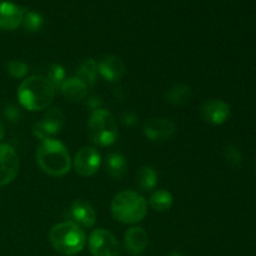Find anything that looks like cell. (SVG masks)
<instances>
[{"label": "cell", "mask_w": 256, "mask_h": 256, "mask_svg": "<svg viewBox=\"0 0 256 256\" xmlns=\"http://www.w3.org/2000/svg\"><path fill=\"white\" fill-rule=\"evenodd\" d=\"M88 246L92 256H120L116 238L105 229H95L88 239Z\"/></svg>", "instance_id": "cell-7"}, {"label": "cell", "mask_w": 256, "mask_h": 256, "mask_svg": "<svg viewBox=\"0 0 256 256\" xmlns=\"http://www.w3.org/2000/svg\"><path fill=\"white\" fill-rule=\"evenodd\" d=\"M4 115L9 122H18V120L20 119V116H22L19 108H16L15 105H8L4 110Z\"/></svg>", "instance_id": "cell-26"}, {"label": "cell", "mask_w": 256, "mask_h": 256, "mask_svg": "<svg viewBox=\"0 0 256 256\" xmlns=\"http://www.w3.org/2000/svg\"><path fill=\"white\" fill-rule=\"evenodd\" d=\"M172 195L166 190H156L150 195L149 204L155 212H166L172 206Z\"/></svg>", "instance_id": "cell-20"}, {"label": "cell", "mask_w": 256, "mask_h": 256, "mask_svg": "<svg viewBox=\"0 0 256 256\" xmlns=\"http://www.w3.org/2000/svg\"><path fill=\"white\" fill-rule=\"evenodd\" d=\"M102 100H100V98L92 96V98H90L89 100H88V106H89L90 109L92 110V112H95V110L102 109Z\"/></svg>", "instance_id": "cell-28"}, {"label": "cell", "mask_w": 256, "mask_h": 256, "mask_svg": "<svg viewBox=\"0 0 256 256\" xmlns=\"http://www.w3.org/2000/svg\"><path fill=\"white\" fill-rule=\"evenodd\" d=\"M200 115L204 122L212 125H222L230 116V106L228 102L219 99L206 100L200 108Z\"/></svg>", "instance_id": "cell-11"}, {"label": "cell", "mask_w": 256, "mask_h": 256, "mask_svg": "<svg viewBox=\"0 0 256 256\" xmlns=\"http://www.w3.org/2000/svg\"><path fill=\"white\" fill-rule=\"evenodd\" d=\"M64 112L58 108L49 109L32 128V134L40 142L45 139H54L55 135L62 132L64 126Z\"/></svg>", "instance_id": "cell-6"}, {"label": "cell", "mask_w": 256, "mask_h": 256, "mask_svg": "<svg viewBox=\"0 0 256 256\" xmlns=\"http://www.w3.org/2000/svg\"><path fill=\"white\" fill-rule=\"evenodd\" d=\"M20 162L14 148L0 144V186L10 184L16 178Z\"/></svg>", "instance_id": "cell-9"}, {"label": "cell", "mask_w": 256, "mask_h": 256, "mask_svg": "<svg viewBox=\"0 0 256 256\" xmlns=\"http://www.w3.org/2000/svg\"><path fill=\"white\" fill-rule=\"evenodd\" d=\"M69 222L79 225L80 228H92L96 222V212L89 202L76 199L69 210Z\"/></svg>", "instance_id": "cell-12"}, {"label": "cell", "mask_w": 256, "mask_h": 256, "mask_svg": "<svg viewBox=\"0 0 256 256\" xmlns=\"http://www.w3.org/2000/svg\"><path fill=\"white\" fill-rule=\"evenodd\" d=\"M49 240L55 252L64 256L78 255L86 245L84 230L72 222L54 225L49 232Z\"/></svg>", "instance_id": "cell-3"}, {"label": "cell", "mask_w": 256, "mask_h": 256, "mask_svg": "<svg viewBox=\"0 0 256 256\" xmlns=\"http://www.w3.org/2000/svg\"><path fill=\"white\" fill-rule=\"evenodd\" d=\"M224 159L225 162H226V164L235 170L240 169V166H242V152H240L239 148L235 146V145L232 144H229L225 146Z\"/></svg>", "instance_id": "cell-24"}, {"label": "cell", "mask_w": 256, "mask_h": 256, "mask_svg": "<svg viewBox=\"0 0 256 256\" xmlns=\"http://www.w3.org/2000/svg\"><path fill=\"white\" fill-rule=\"evenodd\" d=\"M36 162L50 176H64L72 169V159L65 145L56 139L42 140L36 149Z\"/></svg>", "instance_id": "cell-2"}, {"label": "cell", "mask_w": 256, "mask_h": 256, "mask_svg": "<svg viewBox=\"0 0 256 256\" xmlns=\"http://www.w3.org/2000/svg\"><path fill=\"white\" fill-rule=\"evenodd\" d=\"M136 182L142 190H148L149 192V190L155 189V186L158 184L156 170L152 166H148V165L140 168L136 175Z\"/></svg>", "instance_id": "cell-21"}, {"label": "cell", "mask_w": 256, "mask_h": 256, "mask_svg": "<svg viewBox=\"0 0 256 256\" xmlns=\"http://www.w3.org/2000/svg\"><path fill=\"white\" fill-rule=\"evenodd\" d=\"M118 135V122L112 112L106 109L92 112L88 122V136L92 144L102 148L110 146L116 142Z\"/></svg>", "instance_id": "cell-5"}, {"label": "cell", "mask_w": 256, "mask_h": 256, "mask_svg": "<svg viewBox=\"0 0 256 256\" xmlns=\"http://www.w3.org/2000/svg\"><path fill=\"white\" fill-rule=\"evenodd\" d=\"M149 244L146 232L140 226H132L124 234V248L129 254L140 255L145 252Z\"/></svg>", "instance_id": "cell-15"}, {"label": "cell", "mask_w": 256, "mask_h": 256, "mask_svg": "<svg viewBox=\"0 0 256 256\" xmlns=\"http://www.w3.org/2000/svg\"><path fill=\"white\" fill-rule=\"evenodd\" d=\"M60 92L70 102H80L86 99L88 85H85L76 76L69 78V79H66L62 82V88H60Z\"/></svg>", "instance_id": "cell-16"}, {"label": "cell", "mask_w": 256, "mask_h": 256, "mask_svg": "<svg viewBox=\"0 0 256 256\" xmlns=\"http://www.w3.org/2000/svg\"><path fill=\"white\" fill-rule=\"evenodd\" d=\"M98 72L108 82H116L124 76L125 65L122 62V59L115 56V55H104L98 62Z\"/></svg>", "instance_id": "cell-13"}, {"label": "cell", "mask_w": 256, "mask_h": 256, "mask_svg": "<svg viewBox=\"0 0 256 256\" xmlns=\"http://www.w3.org/2000/svg\"><path fill=\"white\" fill-rule=\"evenodd\" d=\"M22 25L25 29V32H39V30L42 28V25H44V19H42V16L39 14V12H32V10L24 9Z\"/></svg>", "instance_id": "cell-22"}, {"label": "cell", "mask_w": 256, "mask_h": 256, "mask_svg": "<svg viewBox=\"0 0 256 256\" xmlns=\"http://www.w3.org/2000/svg\"><path fill=\"white\" fill-rule=\"evenodd\" d=\"M142 132L152 142H165L176 132V126L166 118H150L142 125Z\"/></svg>", "instance_id": "cell-10"}, {"label": "cell", "mask_w": 256, "mask_h": 256, "mask_svg": "<svg viewBox=\"0 0 256 256\" xmlns=\"http://www.w3.org/2000/svg\"><path fill=\"white\" fill-rule=\"evenodd\" d=\"M55 88L42 75H32L25 79L18 89L20 105L30 112H40L52 105L55 98Z\"/></svg>", "instance_id": "cell-1"}, {"label": "cell", "mask_w": 256, "mask_h": 256, "mask_svg": "<svg viewBox=\"0 0 256 256\" xmlns=\"http://www.w3.org/2000/svg\"><path fill=\"white\" fill-rule=\"evenodd\" d=\"M45 78L52 82V85L55 88V90L58 89L60 90L62 82L66 80L65 79V78H66V72H65V69L62 66V65L52 64L50 65L49 69H48L46 76Z\"/></svg>", "instance_id": "cell-23"}, {"label": "cell", "mask_w": 256, "mask_h": 256, "mask_svg": "<svg viewBox=\"0 0 256 256\" xmlns=\"http://www.w3.org/2000/svg\"><path fill=\"white\" fill-rule=\"evenodd\" d=\"M110 209H112V216L118 222L132 225L142 222L146 216L148 202L136 192L125 190L115 195Z\"/></svg>", "instance_id": "cell-4"}, {"label": "cell", "mask_w": 256, "mask_h": 256, "mask_svg": "<svg viewBox=\"0 0 256 256\" xmlns=\"http://www.w3.org/2000/svg\"><path fill=\"white\" fill-rule=\"evenodd\" d=\"M169 256H185V255H182V252H172Z\"/></svg>", "instance_id": "cell-30"}, {"label": "cell", "mask_w": 256, "mask_h": 256, "mask_svg": "<svg viewBox=\"0 0 256 256\" xmlns=\"http://www.w3.org/2000/svg\"><path fill=\"white\" fill-rule=\"evenodd\" d=\"M24 9L10 2H0V30L18 29L22 25Z\"/></svg>", "instance_id": "cell-14"}, {"label": "cell", "mask_w": 256, "mask_h": 256, "mask_svg": "<svg viewBox=\"0 0 256 256\" xmlns=\"http://www.w3.org/2000/svg\"><path fill=\"white\" fill-rule=\"evenodd\" d=\"M96 75H98V62H95L92 58L84 60L78 68L76 78L82 80L85 85L90 86L94 85L96 82Z\"/></svg>", "instance_id": "cell-19"}, {"label": "cell", "mask_w": 256, "mask_h": 256, "mask_svg": "<svg viewBox=\"0 0 256 256\" xmlns=\"http://www.w3.org/2000/svg\"><path fill=\"white\" fill-rule=\"evenodd\" d=\"M6 70L10 76L15 79H22L29 72V65L20 60H9L6 62Z\"/></svg>", "instance_id": "cell-25"}, {"label": "cell", "mask_w": 256, "mask_h": 256, "mask_svg": "<svg viewBox=\"0 0 256 256\" xmlns=\"http://www.w3.org/2000/svg\"><path fill=\"white\" fill-rule=\"evenodd\" d=\"M74 169L80 176H92L99 170L102 156L95 148L85 146L80 149L74 156Z\"/></svg>", "instance_id": "cell-8"}, {"label": "cell", "mask_w": 256, "mask_h": 256, "mask_svg": "<svg viewBox=\"0 0 256 256\" xmlns=\"http://www.w3.org/2000/svg\"><path fill=\"white\" fill-rule=\"evenodd\" d=\"M122 124L125 126H135L138 124V118L134 112H129L122 115Z\"/></svg>", "instance_id": "cell-27"}, {"label": "cell", "mask_w": 256, "mask_h": 256, "mask_svg": "<svg viewBox=\"0 0 256 256\" xmlns=\"http://www.w3.org/2000/svg\"><path fill=\"white\" fill-rule=\"evenodd\" d=\"M4 126H2V122H0V140L2 139V136H4Z\"/></svg>", "instance_id": "cell-29"}, {"label": "cell", "mask_w": 256, "mask_h": 256, "mask_svg": "<svg viewBox=\"0 0 256 256\" xmlns=\"http://www.w3.org/2000/svg\"><path fill=\"white\" fill-rule=\"evenodd\" d=\"M105 169L106 172L114 179H122L126 174L128 162L126 158L120 152H110L105 160Z\"/></svg>", "instance_id": "cell-17"}, {"label": "cell", "mask_w": 256, "mask_h": 256, "mask_svg": "<svg viewBox=\"0 0 256 256\" xmlns=\"http://www.w3.org/2000/svg\"><path fill=\"white\" fill-rule=\"evenodd\" d=\"M192 92L185 84H175L166 92V100L175 106H182L192 100Z\"/></svg>", "instance_id": "cell-18"}]
</instances>
